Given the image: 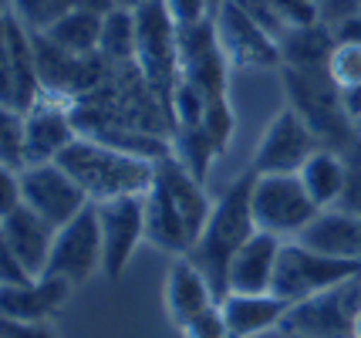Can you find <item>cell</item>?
<instances>
[{
  "label": "cell",
  "instance_id": "8992f818",
  "mask_svg": "<svg viewBox=\"0 0 361 338\" xmlns=\"http://www.w3.org/2000/svg\"><path fill=\"white\" fill-rule=\"evenodd\" d=\"M358 308L361 277H355L348 284H338V288L290 305L287 318L281 322V332L294 338H351V322Z\"/></svg>",
  "mask_w": 361,
  "mask_h": 338
},
{
  "label": "cell",
  "instance_id": "e0dca14e",
  "mask_svg": "<svg viewBox=\"0 0 361 338\" xmlns=\"http://www.w3.org/2000/svg\"><path fill=\"white\" fill-rule=\"evenodd\" d=\"M220 305L213 284L206 281V274L192 264L189 258H176L166 277V308H169V318L179 328L186 322H192L196 315H203L206 308Z\"/></svg>",
  "mask_w": 361,
  "mask_h": 338
},
{
  "label": "cell",
  "instance_id": "6da1fadb",
  "mask_svg": "<svg viewBox=\"0 0 361 338\" xmlns=\"http://www.w3.org/2000/svg\"><path fill=\"white\" fill-rule=\"evenodd\" d=\"M253 179L257 173H243L226 186V193L216 196L209 224L200 234V241L192 243L186 258L206 274V281L213 284L216 298L226 294V274L233 264L236 251L257 234V220H253Z\"/></svg>",
  "mask_w": 361,
  "mask_h": 338
},
{
  "label": "cell",
  "instance_id": "484cf974",
  "mask_svg": "<svg viewBox=\"0 0 361 338\" xmlns=\"http://www.w3.org/2000/svg\"><path fill=\"white\" fill-rule=\"evenodd\" d=\"M206 105H209V95L203 88L179 78V85L173 88V102H169V119H173L176 129H196V126H203Z\"/></svg>",
  "mask_w": 361,
  "mask_h": 338
},
{
  "label": "cell",
  "instance_id": "d590c367",
  "mask_svg": "<svg viewBox=\"0 0 361 338\" xmlns=\"http://www.w3.org/2000/svg\"><path fill=\"white\" fill-rule=\"evenodd\" d=\"M334 34V44H361V14L341 20L338 28H331Z\"/></svg>",
  "mask_w": 361,
  "mask_h": 338
},
{
  "label": "cell",
  "instance_id": "2e32d148",
  "mask_svg": "<svg viewBox=\"0 0 361 338\" xmlns=\"http://www.w3.org/2000/svg\"><path fill=\"white\" fill-rule=\"evenodd\" d=\"M220 311L226 318L230 338H253L260 332L281 328V322L290 311V301H283L281 294H223Z\"/></svg>",
  "mask_w": 361,
  "mask_h": 338
},
{
  "label": "cell",
  "instance_id": "7a4b0ae2",
  "mask_svg": "<svg viewBox=\"0 0 361 338\" xmlns=\"http://www.w3.org/2000/svg\"><path fill=\"white\" fill-rule=\"evenodd\" d=\"M58 166L88 193L92 203L118 200V196H142L156 186V162L128 156L122 149L98 143L94 135H78L58 156Z\"/></svg>",
  "mask_w": 361,
  "mask_h": 338
},
{
  "label": "cell",
  "instance_id": "8fae6325",
  "mask_svg": "<svg viewBox=\"0 0 361 338\" xmlns=\"http://www.w3.org/2000/svg\"><path fill=\"white\" fill-rule=\"evenodd\" d=\"M41 105V75L37 58L24 31L17 28L14 14H4V109L27 115Z\"/></svg>",
  "mask_w": 361,
  "mask_h": 338
},
{
  "label": "cell",
  "instance_id": "d6a6232c",
  "mask_svg": "<svg viewBox=\"0 0 361 338\" xmlns=\"http://www.w3.org/2000/svg\"><path fill=\"white\" fill-rule=\"evenodd\" d=\"M0 281H4V288H27V284H34L37 277L17 260L11 251L0 247Z\"/></svg>",
  "mask_w": 361,
  "mask_h": 338
},
{
  "label": "cell",
  "instance_id": "9c48e42d",
  "mask_svg": "<svg viewBox=\"0 0 361 338\" xmlns=\"http://www.w3.org/2000/svg\"><path fill=\"white\" fill-rule=\"evenodd\" d=\"M317 152L314 132L298 109H281L274 115L260 143L253 149V173H300V166Z\"/></svg>",
  "mask_w": 361,
  "mask_h": 338
},
{
  "label": "cell",
  "instance_id": "1f68e13d",
  "mask_svg": "<svg viewBox=\"0 0 361 338\" xmlns=\"http://www.w3.org/2000/svg\"><path fill=\"white\" fill-rule=\"evenodd\" d=\"M24 203V186H20V169L4 166L0 169V213H11Z\"/></svg>",
  "mask_w": 361,
  "mask_h": 338
},
{
  "label": "cell",
  "instance_id": "8d00e7d4",
  "mask_svg": "<svg viewBox=\"0 0 361 338\" xmlns=\"http://www.w3.org/2000/svg\"><path fill=\"white\" fill-rule=\"evenodd\" d=\"M341 109H345V115L351 119V122H358V119H361V85H358V88H348V92H341Z\"/></svg>",
  "mask_w": 361,
  "mask_h": 338
},
{
  "label": "cell",
  "instance_id": "f35d334b",
  "mask_svg": "<svg viewBox=\"0 0 361 338\" xmlns=\"http://www.w3.org/2000/svg\"><path fill=\"white\" fill-rule=\"evenodd\" d=\"M351 126H355V132H358V135H361V119H358V122H351Z\"/></svg>",
  "mask_w": 361,
  "mask_h": 338
},
{
  "label": "cell",
  "instance_id": "836d02e7",
  "mask_svg": "<svg viewBox=\"0 0 361 338\" xmlns=\"http://www.w3.org/2000/svg\"><path fill=\"white\" fill-rule=\"evenodd\" d=\"M0 338H58V335H54V328L47 322H14V318H4Z\"/></svg>",
  "mask_w": 361,
  "mask_h": 338
},
{
  "label": "cell",
  "instance_id": "d4e9b609",
  "mask_svg": "<svg viewBox=\"0 0 361 338\" xmlns=\"http://www.w3.org/2000/svg\"><path fill=\"white\" fill-rule=\"evenodd\" d=\"M173 156L183 162L196 179H206V169L220 156V149H216L213 139L203 132V126H196V129H176Z\"/></svg>",
  "mask_w": 361,
  "mask_h": 338
},
{
  "label": "cell",
  "instance_id": "603a6c76",
  "mask_svg": "<svg viewBox=\"0 0 361 338\" xmlns=\"http://www.w3.org/2000/svg\"><path fill=\"white\" fill-rule=\"evenodd\" d=\"M216 31L223 34V41L247 61H264V54H270V37L267 31L253 20L240 4H226L220 14V28Z\"/></svg>",
  "mask_w": 361,
  "mask_h": 338
},
{
  "label": "cell",
  "instance_id": "f546056e",
  "mask_svg": "<svg viewBox=\"0 0 361 338\" xmlns=\"http://www.w3.org/2000/svg\"><path fill=\"white\" fill-rule=\"evenodd\" d=\"M183 335L186 338H230V328H226V318H223L220 305L206 308L203 315H196L192 322L183 325Z\"/></svg>",
  "mask_w": 361,
  "mask_h": 338
},
{
  "label": "cell",
  "instance_id": "cb8c5ba5",
  "mask_svg": "<svg viewBox=\"0 0 361 338\" xmlns=\"http://www.w3.org/2000/svg\"><path fill=\"white\" fill-rule=\"evenodd\" d=\"M98 51L105 58H111V61L135 58V11L132 7H111L109 14H105Z\"/></svg>",
  "mask_w": 361,
  "mask_h": 338
},
{
  "label": "cell",
  "instance_id": "ffe728a7",
  "mask_svg": "<svg viewBox=\"0 0 361 338\" xmlns=\"http://www.w3.org/2000/svg\"><path fill=\"white\" fill-rule=\"evenodd\" d=\"M68 291H71L68 281L44 274L27 288H4L0 311H4V318H14V322H47L64 305Z\"/></svg>",
  "mask_w": 361,
  "mask_h": 338
},
{
  "label": "cell",
  "instance_id": "4dcf8cb0",
  "mask_svg": "<svg viewBox=\"0 0 361 338\" xmlns=\"http://www.w3.org/2000/svg\"><path fill=\"white\" fill-rule=\"evenodd\" d=\"M162 4L176 20V28H196L206 20V11H209V0H162Z\"/></svg>",
  "mask_w": 361,
  "mask_h": 338
},
{
  "label": "cell",
  "instance_id": "52a82bcc",
  "mask_svg": "<svg viewBox=\"0 0 361 338\" xmlns=\"http://www.w3.org/2000/svg\"><path fill=\"white\" fill-rule=\"evenodd\" d=\"M105 264V243H102V224H98V210L85 207L71 220L54 234V247L47 258L44 274L47 277H61L71 288L85 284L98 267Z\"/></svg>",
  "mask_w": 361,
  "mask_h": 338
},
{
  "label": "cell",
  "instance_id": "ab89813d",
  "mask_svg": "<svg viewBox=\"0 0 361 338\" xmlns=\"http://www.w3.org/2000/svg\"><path fill=\"white\" fill-rule=\"evenodd\" d=\"M283 338H294V335H283Z\"/></svg>",
  "mask_w": 361,
  "mask_h": 338
},
{
  "label": "cell",
  "instance_id": "4316f807",
  "mask_svg": "<svg viewBox=\"0 0 361 338\" xmlns=\"http://www.w3.org/2000/svg\"><path fill=\"white\" fill-rule=\"evenodd\" d=\"M328 78L338 92L361 85V44H334L328 54Z\"/></svg>",
  "mask_w": 361,
  "mask_h": 338
},
{
  "label": "cell",
  "instance_id": "d6986e66",
  "mask_svg": "<svg viewBox=\"0 0 361 338\" xmlns=\"http://www.w3.org/2000/svg\"><path fill=\"white\" fill-rule=\"evenodd\" d=\"M145 241L156 243L159 251H169L176 258H186L192 251V234H189L183 213L176 210L173 196L162 186H152L145 193Z\"/></svg>",
  "mask_w": 361,
  "mask_h": 338
},
{
  "label": "cell",
  "instance_id": "9a60e30c",
  "mask_svg": "<svg viewBox=\"0 0 361 338\" xmlns=\"http://www.w3.org/2000/svg\"><path fill=\"white\" fill-rule=\"evenodd\" d=\"M24 126H27L24 169L27 166H41V162H58V156L81 135L75 119L64 109H58V105H37V109H31L24 115Z\"/></svg>",
  "mask_w": 361,
  "mask_h": 338
},
{
  "label": "cell",
  "instance_id": "7402d4cb",
  "mask_svg": "<svg viewBox=\"0 0 361 338\" xmlns=\"http://www.w3.org/2000/svg\"><path fill=\"white\" fill-rule=\"evenodd\" d=\"M300 183L307 196L317 203V210H331L348 190V166L341 156H334L328 149H317L311 159L300 166Z\"/></svg>",
  "mask_w": 361,
  "mask_h": 338
},
{
  "label": "cell",
  "instance_id": "4fadbf2b",
  "mask_svg": "<svg viewBox=\"0 0 361 338\" xmlns=\"http://www.w3.org/2000/svg\"><path fill=\"white\" fill-rule=\"evenodd\" d=\"M54 234L58 230L24 203L11 213H0V247L11 251L34 277H44L47 258H51V247H54Z\"/></svg>",
  "mask_w": 361,
  "mask_h": 338
},
{
  "label": "cell",
  "instance_id": "ba28073f",
  "mask_svg": "<svg viewBox=\"0 0 361 338\" xmlns=\"http://www.w3.org/2000/svg\"><path fill=\"white\" fill-rule=\"evenodd\" d=\"M20 186H24V207H31L37 217H44L54 230H61L85 207H92L88 193L58 162H41V166L20 169Z\"/></svg>",
  "mask_w": 361,
  "mask_h": 338
},
{
  "label": "cell",
  "instance_id": "30bf717a",
  "mask_svg": "<svg viewBox=\"0 0 361 338\" xmlns=\"http://www.w3.org/2000/svg\"><path fill=\"white\" fill-rule=\"evenodd\" d=\"M98 224H102V243H105V277H122L135 247L145 241V193L142 196H118L94 203Z\"/></svg>",
  "mask_w": 361,
  "mask_h": 338
},
{
  "label": "cell",
  "instance_id": "44dd1931",
  "mask_svg": "<svg viewBox=\"0 0 361 338\" xmlns=\"http://www.w3.org/2000/svg\"><path fill=\"white\" fill-rule=\"evenodd\" d=\"M102 28H105V14H98L92 7H68L61 14L54 17L51 24L44 28V37L51 44H58L68 54H92L102 44Z\"/></svg>",
  "mask_w": 361,
  "mask_h": 338
},
{
  "label": "cell",
  "instance_id": "277c9868",
  "mask_svg": "<svg viewBox=\"0 0 361 338\" xmlns=\"http://www.w3.org/2000/svg\"><path fill=\"white\" fill-rule=\"evenodd\" d=\"M361 277V258H331L317 254L300 241H287L274 281V294H281L283 301L298 305L304 298H314L321 291H331L338 284H348Z\"/></svg>",
  "mask_w": 361,
  "mask_h": 338
},
{
  "label": "cell",
  "instance_id": "f1b7e54d",
  "mask_svg": "<svg viewBox=\"0 0 361 338\" xmlns=\"http://www.w3.org/2000/svg\"><path fill=\"white\" fill-rule=\"evenodd\" d=\"M24 145H27V126H24V115L14 109H4V166L11 169H24Z\"/></svg>",
  "mask_w": 361,
  "mask_h": 338
},
{
  "label": "cell",
  "instance_id": "74e56055",
  "mask_svg": "<svg viewBox=\"0 0 361 338\" xmlns=\"http://www.w3.org/2000/svg\"><path fill=\"white\" fill-rule=\"evenodd\" d=\"M351 338H361V308L355 311V322H351Z\"/></svg>",
  "mask_w": 361,
  "mask_h": 338
},
{
  "label": "cell",
  "instance_id": "3957f363",
  "mask_svg": "<svg viewBox=\"0 0 361 338\" xmlns=\"http://www.w3.org/2000/svg\"><path fill=\"white\" fill-rule=\"evenodd\" d=\"M135 11V61H139L145 81L152 85V92H162L166 115L173 102V88L183 78L179 65V28L169 17L162 0H145Z\"/></svg>",
  "mask_w": 361,
  "mask_h": 338
},
{
  "label": "cell",
  "instance_id": "5bb4252c",
  "mask_svg": "<svg viewBox=\"0 0 361 338\" xmlns=\"http://www.w3.org/2000/svg\"><path fill=\"white\" fill-rule=\"evenodd\" d=\"M156 183L173 196L176 210L183 213L189 234H192V243H196L200 234L206 230V224H209V213H213V196H206L203 179H196L186 166L169 152L166 159L156 162Z\"/></svg>",
  "mask_w": 361,
  "mask_h": 338
},
{
  "label": "cell",
  "instance_id": "7c38bea8",
  "mask_svg": "<svg viewBox=\"0 0 361 338\" xmlns=\"http://www.w3.org/2000/svg\"><path fill=\"white\" fill-rule=\"evenodd\" d=\"M281 237H274L267 230H257L250 241L236 251L230 274H226V294H270L277 281L283 254Z\"/></svg>",
  "mask_w": 361,
  "mask_h": 338
},
{
  "label": "cell",
  "instance_id": "5b68a950",
  "mask_svg": "<svg viewBox=\"0 0 361 338\" xmlns=\"http://www.w3.org/2000/svg\"><path fill=\"white\" fill-rule=\"evenodd\" d=\"M317 203L307 196L298 173H257L253 179V220L281 241H298L300 230L314 220Z\"/></svg>",
  "mask_w": 361,
  "mask_h": 338
},
{
  "label": "cell",
  "instance_id": "83f0119b",
  "mask_svg": "<svg viewBox=\"0 0 361 338\" xmlns=\"http://www.w3.org/2000/svg\"><path fill=\"white\" fill-rule=\"evenodd\" d=\"M233 129H236V115L230 109V102L226 95L223 98H209V105H206V119H203V132L213 139V145L226 152V145L233 139Z\"/></svg>",
  "mask_w": 361,
  "mask_h": 338
},
{
  "label": "cell",
  "instance_id": "ac0fdd59",
  "mask_svg": "<svg viewBox=\"0 0 361 338\" xmlns=\"http://www.w3.org/2000/svg\"><path fill=\"white\" fill-rule=\"evenodd\" d=\"M304 247L331 258H361V217L348 210H321L298 237Z\"/></svg>",
  "mask_w": 361,
  "mask_h": 338
},
{
  "label": "cell",
  "instance_id": "e575fe53",
  "mask_svg": "<svg viewBox=\"0 0 361 338\" xmlns=\"http://www.w3.org/2000/svg\"><path fill=\"white\" fill-rule=\"evenodd\" d=\"M321 4H324V7H317V14L324 17L331 28H338L341 20L361 14V0H321Z\"/></svg>",
  "mask_w": 361,
  "mask_h": 338
}]
</instances>
